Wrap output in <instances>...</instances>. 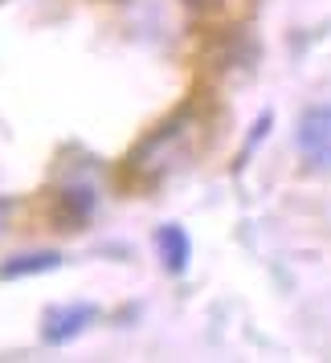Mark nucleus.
Returning a JSON list of instances; mask_svg holds the SVG:
<instances>
[{
  "label": "nucleus",
  "mask_w": 331,
  "mask_h": 363,
  "mask_svg": "<svg viewBox=\"0 0 331 363\" xmlns=\"http://www.w3.org/2000/svg\"><path fill=\"white\" fill-rule=\"evenodd\" d=\"M9 229V200H0V233Z\"/></svg>",
  "instance_id": "6"
},
{
  "label": "nucleus",
  "mask_w": 331,
  "mask_h": 363,
  "mask_svg": "<svg viewBox=\"0 0 331 363\" xmlns=\"http://www.w3.org/2000/svg\"><path fill=\"white\" fill-rule=\"evenodd\" d=\"M188 4H197V9H209V4H217V0H188Z\"/></svg>",
  "instance_id": "7"
},
{
  "label": "nucleus",
  "mask_w": 331,
  "mask_h": 363,
  "mask_svg": "<svg viewBox=\"0 0 331 363\" xmlns=\"http://www.w3.org/2000/svg\"><path fill=\"white\" fill-rule=\"evenodd\" d=\"M156 249H160V262H164L168 274H184L188 269V253H192V241L180 225H160L156 229Z\"/></svg>",
  "instance_id": "4"
},
{
  "label": "nucleus",
  "mask_w": 331,
  "mask_h": 363,
  "mask_svg": "<svg viewBox=\"0 0 331 363\" xmlns=\"http://www.w3.org/2000/svg\"><path fill=\"white\" fill-rule=\"evenodd\" d=\"M99 318V306L94 302H70V306H50L45 318H41V339L53 347L70 343V339H78L90 323Z\"/></svg>",
  "instance_id": "2"
},
{
  "label": "nucleus",
  "mask_w": 331,
  "mask_h": 363,
  "mask_svg": "<svg viewBox=\"0 0 331 363\" xmlns=\"http://www.w3.org/2000/svg\"><path fill=\"white\" fill-rule=\"evenodd\" d=\"M62 265V253L53 249H37V253H21V257H9L0 265V278H29V274H45V269H58Z\"/></svg>",
  "instance_id": "5"
},
{
  "label": "nucleus",
  "mask_w": 331,
  "mask_h": 363,
  "mask_svg": "<svg viewBox=\"0 0 331 363\" xmlns=\"http://www.w3.org/2000/svg\"><path fill=\"white\" fill-rule=\"evenodd\" d=\"M90 208H94V192L90 188H62L53 196V220H58V229H78L90 216Z\"/></svg>",
  "instance_id": "3"
},
{
  "label": "nucleus",
  "mask_w": 331,
  "mask_h": 363,
  "mask_svg": "<svg viewBox=\"0 0 331 363\" xmlns=\"http://www.w3.org/2000/svg\"><path fill=\"white\" fill-rule=\"evenodd\" d=\"M295 147L307 164L331 167V106H311V111L298 115Z\"/></svg>",
  "instance_id": "1"
}]
</instances>
